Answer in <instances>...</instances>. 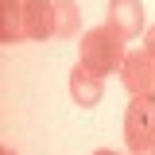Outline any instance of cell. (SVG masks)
Instances as JSON below:
<instances>
[{"mask_svg":"<svg viewBox=\"0 0 155 155\" xmlns=\"http://www.w3.org/2000/svg\"><path fill=\"white\" fill-rule=\"evenodd\" d=\"M124 58H128L124 39L116 35L109 23H105V27H89V31L81 35V66L93 70L97 78L116 74V70L124 66Z\"/></svg>","mask_w":155,"mask_h":155,"instance_id":"obj_1","label":"cell"},{"mask_svg":"<svg viewBox=\"0 0 155 155\" xmlns=\"http://www.w3.org/2000/svg\"><path fill=\"white\" fill-rule=\"evenodd\" d=\"M124 143L132 155H151L155 147V97H132L124 113Z\"/></svg>","mask_w":155,"mask_h":155,"instance_id":"obj_2","label":"cell"},{"mask_svg":"<svg viewBox=\"0 0 155 155\" xmlns=\"http://www.w3.org/2000/svg\"><path fill=\"white\" fill-rule=\"evenodd\" d=\"M120 78H124V89L132 97H155V58L147 54L143 47L124 58Z\"/></svg>","mask_w":155,"mask_h":155,"instance_id":"obj_3","label":"cell"},{"mask_svg":"<svg viewBox=\"0 0 155 155\" xmlns=\"http://www.w3.org/2000/svg\"><path fill=\"white\" fill-rule=\"evenodd\" d=\"M23 27H27V39H39V43L58 35L54 0H23Z\"/></svg>","mask_w":155,"mask_h":155,"instance_id":"obj_4","label":"cell"},{"mask_svg":"<svg viewBox=\"0 0 155 155\" xmlns=\"http://www.w3.org/2000/svg\"><path fill=\"white\" fill-rule=\"evenodd\" d=\"M109 27L120 39H136L143 27V0H109Z\"/></svg>","mask_w":155,"mask_h":155,"instance_id":"obj_5","label":"cell"},{"mask_svg":"<svg viewBox=\"0 0 155 155\" xmlns=\"http://www.w3.org/2000/svg\"><path fill=\"white\" fill-rule=\"evenodd\" d=\"M105 93V78H97L93 70H85L81 62L74 66V74H70V97L78 101V109H93L97 101Z\"/></svg>","mask_w":155,"mask_h":155,"instance_id":"obj_6","label":"cell"},{"mask_svg":"<svg viewBox=\"0 0 155 155\" xmlns=\"http://www.w3.org/2000/svg\"><path fill=\"white\" fill-rule=\"evenodd\" d=\"M0 39L12 47L19 39H27L23 27V0H0Z\"/></svg>","mask_w":155,"mask_h":155,"instance_id":"obj_7","label":"cell"},{"mask_svg":"<svg viewBox=\"0 0 155 155\" xmlns=\"http://www.w3.org/2000/svg\"><path fill=\"white\" fill-rule=\"evenodd\" d=\"M54 16H58V35H62V39L78 35V23H81L78 0H54Z\"/></svg>","mask_w":155,"mask_h":155,"instance_id":"obj_8","label":"cell"},{"mask_svg":"<svg viewBox=\"0 0 155 155\" xmlns=\"http://www.w3.org/2000/svg\"><path fill=\"white\" fill-rule=\"evenodd\" d=\"M143 51H147V54L155 58V23L147 27V31H143Z\"/></svg>","mask_w":155,"mask_h":155,"instance_id":"obj_9","label":"cell"},{"mask_svg":"<svg viewBox=\"0 0 155 155\" xmlns=\"http://www.w3.org/2000/svg\"><path fill=\"white\" fill-rule=\"evenodd\" d=\"M93 155H124V151H93Z\"/></svg>","mask_w":155,"mask_h":155,"instance_id":"obj_10","label":"cell"},{"mask_svg":"<svg viewBox=\"0 0 155 155\" xmlns=\"http://www.w3.org/2000/svg\"><path fill=\"white\" fill-rule=\"evenodd\" d=\"M0 155H16V151H8V147H4V151H0Z\"/></svg>","mask_w":155,"mask_h":155,"instance_id":"obj_11","label":"cell"},{"mask_svg":"<svg viewBox=\"0 0 155 155\" xmlns=\"http://www.w3.org/2000/svg\"><path fill=\"white\" fill-rule=\"evenodd\" d=\"M151 155H155V147H151Z\"/></svg>","mask_w":155,"mask_h":155,"instance_id":"obj_12","label":"cell"}]
</instances>
